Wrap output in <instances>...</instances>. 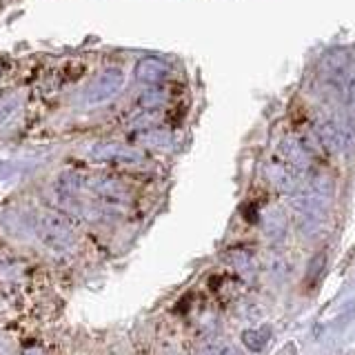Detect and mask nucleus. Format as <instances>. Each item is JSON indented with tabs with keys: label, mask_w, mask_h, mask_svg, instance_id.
Instances as JSON below:
<instances>
[{
	"label": "nucleus",
	"mask_w": 355,
	"mask_h": 355,
	"mask_svg": "<svg viewBox=\"0 0 355 355\" xmlns=\"http://www.w3.org/2000/svg\"><path fill=\"white\" fill-rule=\"evenodd\" d=\"M266 175H269V180L280 189L284 193H293L297 191V175L293 171V166H280V164H269L266 166Z\"/></svg>",
	"instance_id": "nucleus-1"
},
{
	"label": "nucleus",
	"mask_w": 355,
	"mask_h": 355,
	"mask_svg": "<svg viewBox=\"0 0 355 355\" xmlns=\"http://www.w3.org/2000/svg\"><path fill=\"white\" fill-rule=\"evenodd\" d=\"M280 149H282L284 158L288 160V164H291L293 169H306V166H309V155H306L302 144H297L291 138H284L282 144H280Z\"/></svg>",
	"instance_id": "nucleus-2"
},
{
	"label": "nucleus",
	"mask_w": 355,
	"mask_h": 355,
	"mask_svg": "<svg viewBox=\"0 0 355 355\" xmlns=\"http://www.w3.org/2000/svg\"><path fill=\"white\" fill-rule=\"evenodd\" d=\"M198 355H242V351L227 340H211L198 349Z\"/></svg>",
	"instance_id": "nucleus-3"
},
{
	"label": "nucleus",
	"mask_w": 355,
	"mask_h": 355,
	"mask_svg": "<svg viewBox=\"0 0 355 355\" xmlns=\"http://www.w3.org/2000/svg\"><path fill=\"white\" fill-rule=\"evenodd\" d=\"M347 94H349V109H351V116L355 122V69L347 78Z\"/></svg>",
	"instance_id": "nucleus-4"
},
{
	"label": "nucleus",
	"mask_w": 355,
	"mask_h": 355,
	"mask_svg": "<svg viewBox=\"0 0 355 355\" xmlns=\"http://www.w3.org/2000/svg\"><path fill=\"white\" fill-rule=\"evenodd\" d=\"M244 338H247V344H249V347H253V349H262L264 347V342L260 340V336H258V333H244Z\"/></svg>",
	"instance_id": "nucleus-5"
}]
</instances>
